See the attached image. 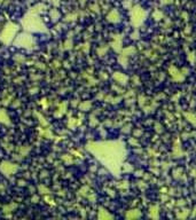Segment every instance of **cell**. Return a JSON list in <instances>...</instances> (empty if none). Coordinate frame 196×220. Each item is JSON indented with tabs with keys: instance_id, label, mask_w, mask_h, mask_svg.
<instances>
[{
	"instance_id": "1",
	"label": "cell",
	"mask_w": 196,
	"mask_h": 220,
	"mask_svg": "<svg viewBox=\"0 0 196 220\" xmlns=\"http://www.w3.org/2000/svg\"><path fill=\"white\" fill-rule=\"evenodd\" d=\"M23 25L25 26V29L28 30H32V31H42L45 30L44 24L41 23L38 17L36 16H28L23 19Z\"/></svg>"
},
{
	"instance_id": "2",
	"label": "cell",
	"mask_w": 196,
	"mask_h": 220,
	"mask_svg": "<svg viewBox=\"0 0 196 220\" xmlns=\"http://www.w3.org/2000/svg\"><path fill=\"white\" fill-rule=\"evenodd\" d=\"M16 29H17V28H16L15 24L9 23V24L3 29V31H2V33H1V36H0V39H1L5 44H9V42L12 41V39L14 38V36H15Z\"/></svg>"
},
{
	"instance_id": "3",
	"label": "cell",
	"mask_w": 196,
	"mask_h": 220,
	"mask_svg": "<svg viewBox=\"0 0 196 220\" xmlns=\"http://www.w3.org/2000/svg\"><path fill=\"white\" fill-rule=\"evenodd\" d=\"M16 170H17V166L13 163H9V162H2L0 165V171L6 175H10V174L15 173Z\"/></svg>"
},
{
	"instance_id": "4",
	"label": "cell",
	"mask_w": 196,
	"mask_h": 220,
	"mask_svg": "<svg viewBox=\"0 0 196 220\" xmlns=\"http://www.w3.org/2000/svg\"><path fill=\"white\" fill-rule=\"evenodd\" d=\"M32 44H33V41H32L31 36L25 35V33L21 35V36L16 39V45H19L21 47H31Z\"/></svg>"
},
{
	"instance_id": "5",
	"label": "cell",
	"mask_w": 196,
	"mask_h": 220,
	"mask_svg": "<svg viewBox=\"0 0 196 220\" xmlns=\"http://www.w3.org/2000/svg\"><path fill=\"white\" fill-rule=\"evenodd\" d=\"M0 122H1V123H5V124H8V123H9V118H8L7 113H6L3 110H0Z\"/></svg>"
}]
</instances>
